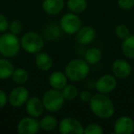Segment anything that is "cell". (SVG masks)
Listing matches in <instances>:
<instances>
[{"instance_id": "cell-1", "label": "cell", "mask_w": 134, "mask_h": 134, "mask_svg": "<svg viewBox=\"0 0 134 134\" xmlns=\"http://www.w3.org/2000/svg\"><path fill=\"white\" fill-rule=\"evenodd\" d=\"M88 104L91 112L98 119H108L115 114V105L108 95L101 93L93 95Z\"/></svg>"}, {"instance_id": "cell-2", "label": "cell", "mask_w": 134, "mask_h": 134, "mask_svg": "<svg viewBox=\"0 0 134 134\" xmlns=\"http://www.w3.org/2000/svg\"><path fill=\"white\" fill-rule=\"evenodd\" d=\"M64 73L68 80L72 82H81L89 75L90 65L82 58H75L67 63Z\"/></svg>"}, {"instance_id": "cell-3", "label": "cell", "mask_w": 134, "mask_h": 134, "mask_svg": "<svg viewBox=\"0 0 134 134\" xmlns=\"http://www.w3.org/2000/svg\"><path fill=\"white\" fill-rule=\"evenodd\" d=\"M21 50L20 39L18 35L9 31L4 32L0 35V54L3 57L13 58L19 54Z\"/></svg>"}, {"instance_id": "cell-4", "label": "cell", "mask_w": 134, "mask_h": 134, "mask_svg": "<svg viewBox=\"0 0 134 134\" xmlns=\"http://www.w3.org/2000/svg\"><path fill=\"white\" fill-rule=\"evenodd\" d=\"M21 49L30 54H37L44 47V39L35 31H29L20 38Z\"/></svg>"}, {"instance_id": "cell-5", "label": "cell", "mask_w": 134, "mask_h": 134, "mask_svg": "<svg viewBox=\"0 0 134 134\" xmlns=\"http://www.w3.org/2000/svg\"><path fill=\"white\" fill-rule=\"evenodd\" d=\"M45 110L49 112H57L63 108L65 99L61 90L51 88L48 89L41 97Z\"/></svg>"}, {"instance_id": "cell-6", "label": "cell", "mask_w": 134, "mask_h": 134, "mask_svg": "<svg viewBox=\"0 0 134 134\" xmlns=\"http://www.w3.org/2000/svg\"><path fill=\"white\" fill-rule=\"evenodd\" d=\"M82 27V20L77 14L73 12L65 13L60 19V28L62 31L68 35H75Z\"/></svg>"}, {"instance_id": "cell-7", "label": "cell", "mask_w": 134, "mask_h": 134, "mask_svg": "<svg viewBox=\"0 0 134 134\" xmlns=\"http://www.w3.org/2000/svg\"><path fill=\"white\" fill-rule=\"evenodd\" d=\"M83 124L77 119L65 117L58 124V130L62 134H84Z\"/></svg>"}, {"instance_id": "cell-8", "label": "cell", "mask_w": 134, "mask_h": 134, "mask_svg": "<svg viewBox=\"0 0 134 134\" xmlns=\"http://www.w3.org/2000/svg\"><path fill=\"white\" fill-rule=\"evenodd\" d=\"M30 98V91L24 86H17L8 95V103L13 108H20L27 103Z\"/></svg>"}, {"instance_id": "cell-9", "label": "cell", "mask_w": 134, "mask_h": 134, "mask_svg": "<svg viewBox=\"0 0 134 134\" xmlns=\"http://www.w3.org/2000/svg\"><path fill=\"white\" fill-rule=\"evenodd\" d=\"M117 79L118 78L115 75L110 74L101 75L95 83V87L97 93L105 94V95L112 93L118 86Z\"/></svg>"}, {"instance_id": "cell-10", "label": "cell", "mask_w": 134, "mask_h": 134, "mask_svg": "<svg viewBox=\"0 0 134 134\" xmlns=\"http://www.w3.org/2000/svg\"><path fill=\"white\" fill-rule=\"evenodd\" d=\"M40 130L39 120L29 115L22 118L17 125V130L19 134H36Z\"/></svg>"}, {"instance_id": "cell-11", "label": "cell", "mask_w": 134, "mask_h": 134, "mask_svg": "<svg viewBox=\"0 0 134 134\" xmlns=\"http://www.w3.org/2000/svg\"><path fill=\"white\" fill-rule=\"evenodd\" d=\"M112 75L119 79H126L132 74V66L126 59H117L111 64Z\"/></svg>"}, {"instance_id": "cell-12", "label": "cell", "mask_w": 134, "mask_h": 134, "mask_svg": "<svg viewBox=\"0 0 134 134\" xmlns=\"http://www.w3.org/2000/svg\"><path fill=\"white\" fill-rule=\"evenodd\" d=\"M25 108L29 116L36 119L41 118L45 110L42 100L38 97H30V98L25 104Z\"/></svg>"}, {"instance_id": "cell-13", "label": "cell", "mask_w": 134, "mask_h": 134, "mask_svg": "<svg viewBox=\"0 0 134 134\" xmlns=\"http://www.w3.org/2000/svg\"><path fill=\"white\" fill-rule=\"evenodd\" d=\"M116 134H131L134 132V120L129 116H121L114 123Z\"/></svg>"}, {"instance_id": "cell-14", "label": "cell", "mask_w": 134, "mask_h": 134, "mask_svg": "<svg viewBox=\"0 0 134 134\" xmlns=\"http://www.w3.org/2000/svg\"><path fill=\"white\" fill-rule=\"evenodd\" d=\"M97 37V31L91 26H84L75 34L76 41L81 45H88L95 41Z\"/></svg>"}, {"instance_id": "cell-15", "label": "cell", "mask_w": 134, "mask_h": 134, "mask_svg": "<svg viewBox=\"0 0 134 134\" xmlns=\"http://www.w3.org/2000/svg\"><path fill=\"white\" fill-rule=\"evenodd\" d=\"M64 0H43L41 3L42 10L48 15H58L63 10Z\"/></svg>"}, {"instance_id": "cell-16", "label": "cell", "mask_w": 134, "mask_h": 134, "mask_svg": "<svg viewBox=\"0 0 134 134\" xmlns=\"http://www.w3.org/2000/svg\"><path fill=\"white\" fill-rule=\"evenodd\" d=\"M35 65L41 71L48 72L53 65V60L50 54L41 51L35 54Z\"/></svg>"}, {"instance_id": "cell-17", "label": "cell", "mask_w": 134, "mask_h": 134, "mask_svg": "<svg viewBox=\"0 0 134 134\" xmlns=\"http://www.w3.org/2000/svg\"><path fill=\"white\" fill-rule=\"evenodd\" d=\"M49 84L52 88L62 90L68 84V78L64 72L54 71L49 76Z\"/></svg>"}, {"instance_id": "cell-18", "label": "cell", "mask_w": 134, "mask_h": 134, "mask_svg": "<svg viewBox=\"0 0 134 134\" xmlns=\"http://www.w3.org/2000/svg\"><path fill=\"white\" fill-rule=\"evenodd\" d=\"M14 69L15 67L8 58L3 56L0 58V80H7L11 78Z\"/></svg>"}, {"instance_id": "cell-19", "label": "cell", "mask_w": 134, "mask_h": 134, "mask_svg": "<svg viewBox=\"0 0 134 134\" xmlns=\"http://www.w3.org/2000/svg\"><path fill=\"white\" fill-rule=\"evenodd\" d=\"M40 128L44 131H52L58 128L59 121L52 115H46L39 120Z\"/></svg>"}, {"instance_id": "cell-20", "label": "cell", "mask_w": 134, "mask_h": 134, "mask_svg": "<svg viewBox=\"0 0 134 134\" xmlns=\"http://www.w3.org/2000/svg\"><path fill=\"white\" fill-rule=\"evenodd\" d=\"M84 59L89 65L97 64L102 59V51L97 47L89 48L85 52Z\"/></svg>"}, {"instance_id": "cell-21", "label": "cell", "mask_w": 134, "mask_h": 134, "mask_svg": "<svg viewBox=\"0 0 134 134\" xmlns=\"http://www.w3.org/2000/svg\"><path fill=\"white\" fill-rule=\"evenodd\" d=\"M122 54L130 60H134V35H130L121 43Z\"/></svg>"}, {"instance_id": "cell-22", "label": "cell", "mask_w": 134, "mask_h": 134, "mask_svg": "<svg viewBox=\"0 0 134 134\" xmlns=\"http://www.w3.org/2000/svg\"><path fill=\"white\" fill-rule=\"evenodd\" d=\"M29 78H30V75H29L28 71L21 67L15 68L11 75L12 81L17 86H24L29 81Z\"/></svg>"}, {"instance_id": "cell-23", "label": "cell", "mask_w": 134, "mask_h": 134, "mask_svg": "<svg viewBox=\"0 0 134 134\" xmlns=\"http://www.w3.org/2000/svg\"><path fill=\"white\" fill-rule=\"evenodd\" d=\"M66 6L70 12L79 15L86 11L87 8V2L86 0H67Z\"/></svg>"}, {"instance_id": "cell-24", "label": "cell", "mask_w": 134, "mask_h": 134, "mask_svg": "<svg viewBox=\"0 0 134 134\" xmlns=\"http://www.w3.org/2000/svg\"><path fill=\"white\" fill-rule=\"evenodd\" d=\"M65 101H73L76 97H78V88L73 84H67L63 89L61 90Z\"/></svg>"}, {"instance_id": "cell-25", "label": "cell", "mask_w": 134, "mask_h": 134, "mask_svg": "<svg viewBox=\"0 0 134 134\" xmlns=\"http://www.w3.org/2000/svg\"><path fill=\"white\" fill-rule=\"evenodd\" d=\"M104 130L98 123H90L84 128V134H102Z\"/></svg>"}, {"instance_id": "cell-26", "label": "cell", "mask_w": 134, "mask_h": 134, "mask_svg": "<svg viewBox=\"0 0 134 134\" xmlns=\"http://www.w3.org/2000/svg\"><path fill=\"white\" fill-rule=\"evenodd\" d=\"M115 34L118 39L123 41L127 37L130 35V29L126 26L125 24H119L115 28Z\"/></svg>"}, {"instance_id": "cell-27", "label": "cell", "mask_w": 134, "mask_h": 134, "mask_svg": "<svg viewBox=\"0 0 134 134\" xmlns=\"http://www.w3.org/2000/svg\"><path fill=\"white\" fill-rule=\"evenodd\" d=\"M8 30H9V32L15 34V35H19L23 30L22 22H21L20 20H19V19H14V20H12L11 22H9Z\"/></svg>"}, {"instance_id": "cell-28", "label": "cell", "mask_w": 134, "mask_h": 134, "mask_svg": "<svg viewBox=\"0 0 134 134\" xmlns=\"http://www.w3.org/2000/svg\"><path fill=\"white\" fill-rule=\"evenodd\" d=\"M118 6L120 9L129 11L134 8V0H118Z\"/></svg>"}, {"instance_id": "cell-29", "label": "cell", "mask_w": 134, "mask_h": 134, "mask_svg": "<svg viewBox=\"0 0 134 134\" xmlns=\"http://www.w3.org/2000/svg\"><path fill=\"white\" fill-rule=\"evenodd\" d=\"M9 21L6 15L0 13V33H4L8 30Z\"/></svg>"}, {"instance_id": "cell-30", "label": "cell", "mask_w": 134, "mask_h": 134, "mask_svg": "<svg viewBox=\"0 0 134 134\" xmlns=\"http://www.w3.org/2000/svg\"><path fill=\"white\" fill-rule=\"evenodd\" d=\"M92 96L93 95H92L89 91H87V90H82V91L79 92V94H78L79 99L84 103H89V101L91 100Z\"/></svg>"}, {"instance_id": "cell-31", "label": "cell", "mask_w": 134, "mask_h": 134, "mask_svg": "<svg viewBox=\"0 0 134 134\" xmlns=\"http://www.w3.org/2000/svg\"><path fill=\"white\" fill-rule=\"evenodd\" d=\"M8 96L4 90L0 89V108H3L8 105Z\"/></svg>"}, {"instance_id": "cell-32", "label": "cell", "mask_w": 134, "mask_h": 134, "mask_svg": "<svg viewBox=\"0 0 134 134\" xmlns=\"http://www.w3.org/2000/svg\"><path fill=\"white\" fill-rule=\"evenodd\" d=\"M133 30H134V24H133Z\"/></svg>"}]
</instances>
